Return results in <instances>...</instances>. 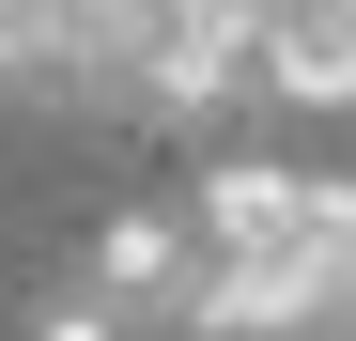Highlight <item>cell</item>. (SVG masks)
Segmentation results:
<instances>
[{
  "label": "cell",
  "mask_w": 356,
  "mask_h": 341,
  "mask_svg": "<svg viewBox=\"0 0 356 341\" xmlns=\"http://www.w3.org/2000/svg\"><path fill=\"white\" fill-rule=\"evenodd\" d=\"M202 217V310L186 341H341L356 326V187L341 170L232 155L186 187Z\"/></svg>",
  "instance_id": "cell-1"
},
{
  "label": "cell",
  "mask_w": 356,
  "mask_h": 341,
  "mask_svg": "<svg viewBox=\"0 0 356 341\" xmlns=\"http://www.w3.org/2000/svg\"><path fill=\"white\" fill-rule=\"evenodd\" d=\"M78 295H93V310H124L140 341H186V310H202V217H186V202L108 217V233L78 248Z\"/></svg>",
  "instance_id": "cell-2"
},
{
  "label": "cell",
  "mask_w": 356,
  "mask_h": 341,
  "mask_svg": "<svg viewBox=\"0 0 356 341\" xmlns=\"http://www.w3.org/2000/svg\"><path fill=\"white\" fill-rule=\"evenodd\" d=\"M264 93L279 109H356V16H279L264 31Z\"/></svg>",
  "instance_id": "cell-3"
},
{
  "label": "cell",
  "mask_w": 356,
  "mask_h": 341,
  "mask_svg": "<svg viewBox=\"0 0 356 341\" xmlns=\"http://www.w3.org/2000/svg\"><path fill=\"white\" fill-rule=\"evenodd\" d=\"M31 341H140V326H124V310H93V295H78V279H63V295H47V310H31Z\"/></svg>",
  "instance_id": "cell-4"
}]
</instances>
